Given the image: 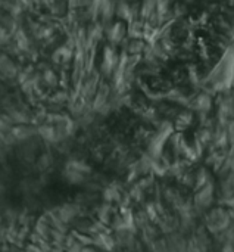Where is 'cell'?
<instances>
[{
    "label": "cell",
    "mask_w": 234,
    "mask_h": 252,
    "mask_svg": "<svg viewBox=\"0 0 234 252\" xmlns=\"http://www.w3.org/2000/svg\"><path fill=\"white\" fill-rule=\"evenodd\" d=\"M93 174H94L93 167L86 159L78 157H68L60 171L62 180L66 185L75 188H84Z\"/></svg>",
    "instance_id": "6da1fadb"
},
{
    "label": "cell",
    "mask_w": 234,
    "mask_h": 252,
    "mask_svg": "<svg viewBox=\"0 0 234 252\" xmlns=\"http://www.w3.org/2000/svg\"><path fill=\"white\" fill-rule=\"evenodd\" d=\"M202 223L212 236H217L233 226L234 217L227 205H215L204 216Z\"/></svg>",
    "instance_id": "7a4b0ae2"
},
{
    "label": "cell",
    "mask_w": 234,
    "mask_h": 252,
    "mask_svg": "<svg viewBox=\"0 0 234 252\" xmlns=\"http://www.w3.org/2000/svg\"><path fill=\"white\" fill-rule=\"evenodd\" d=\"M192 202H193L195 208L199 211V214L204 217L211 208L215 207V204H218L217 185L214 182H211V183L196 189L192 196Z\"/></svg>",
    "instance_id": "3957f363"
},
{
    "label": "cell",
    "mask_w": 234,
    "mask_h": 252,
    "mask_svg": "<svg viewBox=\"0 0 234 252\" xmlns=\"http://www.w3.org/2000/svg\"><path fill=\"white\" fill-rule=\"evenodd\" d=\"M52 211L68 226V227H74L80 220H83L86 217V210L78 205L75 201L72 202H63L59 204L58 207L52 208Z\"/></svg>",
    "instance_id": "277c9868"
},
{
    "label": "cell",
    "mask_w": 234,
    "mask_h": 252,
    "mask_svg": "<svg viewBox=\"0 0 234 252\" xmlns=\"http://www.w3.org/2000/svg\"><path fill=\"white\" fill-rule=\"evenodd\" d=\"M217 196L218 205H227L234 198V170L220 177L217 183Z\"/></svg>",
    "instance_id": "5b68a950"
},
{
    "label": "cell",
    "mask_w": 234,
    "mask_h": 252,
    "mask_svg": "<svg viewBox=\"0 0 234 252\" xmlns=\"http://www.w3.org/2000/svg\"><path fill=\"white\" fill-rule=\"evenodd\" d=\"M118 214H119V208L117 205H112V204H108V202H100L94 208V220H97L99 223H102L108 229L115 221Z\"/></svg>",
    "instance_id": "8992f818"
},
{
    "label": "cell",
    "mask_w": 234,
    "mask_h": 252,
    "mask_svg": "<svg viewBox=\"0 0 234 252\" xmlns=\"http://www.w3.org/2000/svg\"><path fill=\"white\" fill-rule=\"evenodd\" d=\"M156 224L161 229V232H162L164 236H168V235H173V233L180 232V219H178V214L176 211H171V210H167L165 214L159 219V221Z\"/></svg>",
    "instance_id": "52a82bcc"
},
{
    "label": "cell",
    "mask_w": 234,
    "mask_h": 252,
    "mask_svg": "<svg viewBox=\"0 0 234 252\" xmlns=\"http://www.w3.org/2000/svg\"><path fill=\"white\" fill-rule=\"evenodd\" d=\"M53 165H55V155H53V152H50V151L41 152V154L38 155V158L35 159V162H34V168H35L37 173H40V174H46Z\"/></svg>",
    "instance_id": "ba28073f"
},
{
    "label": "cell",
    "mask_w": 234,
    "mask_h": 252,
    "mask_svg": "<svg viewBox=\"0 0 234 252\" xmlns=\"http://www.w3.org/2000/svg\"><path fill=\"white\" fill-rule=\"evenodd\" d=\"M211 182H214L212 174L206 167H199L198 170H195V189L193 190H196V189H199V188H202Z\"/></svg>",
    "instance_id": "9c48e42d"
},
{
    "label": "cell",
    "mask_w": 234,
    "mask_h": 252,
    "mask_svg": "<svg viewBox=\"0 0 234 252\" xmlns=\"http://www.w3.org/2000/svg\"><path fill=\"white\" fill-rule=\"evenodd\" d=\"M227 208L230 210V213L233 214V217H234V198L230 201V202H229V204H227Z\"/></svg>",
    "instance_id": "30bf717a"
},
{
    "label": "cell",
    "mask_w": 234,
    "mask_h": 252,
    "mask_svg": "<svg viewBox=\"0 0 234 252\" xmlns=\"http://www.w3.org/2000/svg\"><path fill=\"white\" fill-rule=\"evenodd\" d=\"M145 252H150V251H147V250H146V251H145Z\"/></svg>",
    "instance_id": "8fae6325"
},
{
    "label": "cell",
    "mask_w": 234,
    "mask_h": 252,
    "mask_svg": "<svg viewBox=\"0 0 234 252\" xmlns=\"http://www.w3.org/2000/svg\"><path fill=\"white\" fill-rule=\"evenodd\" d=\"M143 252H145V251H143Z\"/></svg>",
    "instance_id": "7c38bea8"
}]
</instances>
